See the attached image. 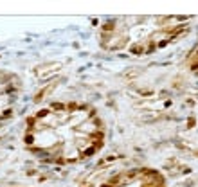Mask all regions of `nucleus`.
Here are the masks:
<instances>
[{
	"instance_id": "1",
	"label": "nucleus",
	"mask_w": 198,
	"mask_h": 187,
	"mask_svg": "<svg viewBox=\"0 0 198 187\" xmlns=\"http://www.w3.org/2000/svg\"><path fill=\"white\" fill-rule=\"evenodd\" d=\"M103 124L97 112L79 103H54L27 121L24 142L43 162L76 164L103 146Z\"/></svg>"
},
{
	"instance_id": "2",
	"label": "nucleus",
	"mask_w": 198,
	"mask_h": 187,
	"mask_svg": "<svg viewBox=\"0 0 198 187\" xmlns=\"http://www.w3.org/2000/svg\"><path fill=\"white\" fill-rule=\"evenodd\" d=\"M184 18L175 16H121L101 27V43L108 50L144 56L173 41L185 29Z\"/></svg>"
},
{
	"instance_id": "3",
	"label": "nucleus",
	"mask_w": 198,
	"mask_h": 187,
	"mask_svg": "<svg viewBox=\"0 0 198 187\" xmlns=\"http://www.w3.org/2000/svg\"><path fill=\"white\" fill-rule=\"evenodd\" d=\"M101 187H166V180L155 169L137 167L112 176Z\"/></svg>"
},
{
	"instance_id": "4",
	"label": "nucleus",
	"mask_w": 198,
	"mask_h": 187,
	"mask_svg": "<svg viewBox=\"0 0 198 187\" xmlns=\"http://www.w3.org/2000/svg\"><path fill=\"white\" fill-rule=\"evenodd\" d=\"M18 103V81L15 76L0 70V128L13 117Z\"/></svg>"
},
{
	"instance_id": "5",
	"label": "nucleus",
	"mask_w": 198,
	"mask_h": 187,
	"mask_svg": "<svg viewBox=\"0 0 198 187\" xmlns=\"http://www.w3.org/2000/svg\"><path fill=\"white\" fill-rule=\"evenodd\" d=\"M189 65H191V68L198 74V47L193 50V54H191V59H189Z\"/></svg>"
}]
</instances>
